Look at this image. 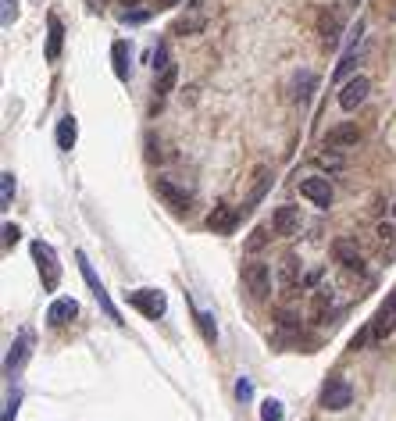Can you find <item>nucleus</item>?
Masks as SVG:
<instances>
[{
	"instance_id": "c85d7f7f",
	"label": "nucleus",
	"mask_w": 396,
	"mask_h": 421,
	"mask_svg": "<svg viewBox=\"0 0 396 421\" xmlns=\"http://www.w3.org/2000/svg\"><path fill=\"white\" fill-rule=\"evenodd\" d=\"M18 239H22V229L8 222V225H4V250H11V246H15Z\"/></svg>"
},
{
	"instance_id": "2f4dec72",
	"label": "nucleus",
	"mask_w": 396,
	"mask_h": 421,
	"mask_svg": "<svg viewBox=\"0 0 396 421\" xmlns=\"http://www.w3.org/2000/svg\"><path fill=\"white\" fill-rule=\"evenodd\" d=\"M18 403H22V393H11V396H8V410H4V421H15V414H18Z\"/></svg>"
},
{
	"instance_id": "ddd939ff",
	"label": "nucleus",
	"mask_w": 396,
	"mask_h": 421,
	"mask_svg": "<svg viewBox=\"0 0 396 421\" xmlns=\"http://www.w3.org/2000/svg\"><path fill=\"white\" fill-rule=\"evenodd\" d=\"M318 32H321L325 46H335V43H339V32H343V11H339V8H328V11H321Z\"/></svg>"
},
{
	"instance_id": "6ab92c4d",
	"label": "nucleus",
	"mask_w": 396,
	"mask_h": 421,
	"mask_svg": "<svg viewBox=\"0 0 396 421\" xmlns=\"http://www.w3.org/2000/svg\"><path fill=\"white\" fill-rule=\"evenodd\" d=\"M111 61H115V75L122 82H129V43L125 39H115V46H111Z\"/></svg>"
},
{
	"instance_id": "7ed1b4c3",
	"label": "nucleus",
	"mask_w": 396,
	"mask_h": 421,
	"mask_svg": "<svg viewBox=\"0 0 396 421\" xmlns=\"http://www.w3.org/2000/svg\"><path fill=\"white\" fill-rule=\"evenodd\" d=\"M125 300H129V307H136L143 314V318H161L168 310V300H164L161 289H132V293H125Z\"/></svg>"
},
{
	"instance_id": "c9c22d12",
	"label": "nucleus",
	"mask_w": 396,
	"mask_h": 421,
	"mask_svg": "<svg viewBox=\"0 0 396 421\" xmlns=\"http://www.w3.org/2000/svg\"><path fill=\"white\" fill-rule=\"evenodd\" d=\"M392 215H396V207H392Z\"/></svg>"
},
{
	"instance_id": "4468645a",
	"label": "nucleus",
	"mask_w": 396,
	"mask_h": 421,
	"mask_svg": "<svg viewBox=\"0 0 396 421\" xmlns=\"http://www.w3.org/2000/svg\"><path fill=\"white\" fill-rule=\"evenodd\" d=\"M271 229H275V236H297L300 232V210L297 207H278L275 210V218H271Z\"/></svg>"
},
{
	"instance_id": "f03ea898",
	"label": "nucleus",
	"mask_w": 396,
	"mask_h": 421,
	"mask_svg": "<svg viewBox=\"0 0 396 421\" xmlns=\"http://www.w3.org/2000/svg\"><path fill=\"white\" fill-rule=\"evenodd\" d=\"M75 260H79V272H82V279H86L89 293H93V296H97V303L104 307V314H107V318H111V322H122V314H118V307H115V303H111V296H107L104 282L97 279V272H93V265H89V260H86V253H82V250L75 253Z\"/></svg>"
},
{
	"instance_id": "1a4fd4ad",
	"label": "nucleus",
	"mask_w": 396,
	"mask_h": 421,
	"mask_svg": "<svg viewBox=\"0 0 396 421\" xmlns=\"http://www.w3.org/2000/svg\"><path fill=\"white\" fill-rule=\"evenodd\" d=\"M29 350H32V332H29V329H22V332H18V339L11 343V353H8V360H4V372H8V379H11L15 372H22V364L29 360Z\"/></svg>"
},
{
	"instance_id": "cd10ccee",
	"label": "nucleus",
	"mask_w": 396,
	"mask_h": 421,
	"mask_svg": "<svg viewBox=\"0 0 396 421\" xmlns=\"http://www.w3.org/2000/svg\"><path fill=\"white\" fill-rule=\"evenodd\" d=\"M264 243H268V229H254V232H250V239H247V250L254 253V250H261Z\"/></svg>"
},
{
	"instance_id": "f8f14e48",
	"label": "nucleus",
	"mask_w": 396,
	"mask_h": 421,
	"mask_svg": "<svg viewBox=\"0 0 396 421\" xmlns=\"http://www.w3.org/2000/svg\"><path fill=\"white\" fill-rule=\"evenodd\" d=\"M79 314V303L72 300V296H61V300H54L50 307H47V325H54V329H61V325H68L72 318Z\"/></svg>"
},
{
	"instance_id": "c756f323",
	"label": "nucleus",
	"mask_w": 396,
	"mask_h": 421,
	"mask_svg": "<svg viewBox=\"0 0 396 421\" xmlns=\"http://www.w3.org/2000/svg\"><path fill=\"white\" fill-rule=\"evenodd\" d=\"M4 4V25H11L18 18V0H0Z\"/></svg>"
},
{
	"instance_id": "423d86ee",
	"label": "nucleus",
	"mask_w": 396,
	"mask_h": 421,
	"mask_svg": "<svg viewBox=\"0 0 396 421\" xmlns=\"http://www.w3.org/2000/svg\"><path fill=\"white\" fill-rule=\"evenodd\" d=\"M396 329V293H389V300L378 307V314L371 318V339L375 343H385Z\"/></svg>"
},
{
	"instance_id": "39448f33",
	"label": "nucleus",
	"mask_w": 396,
	"mask_h": 421,
	"mask_svg": "<svg viewBox=\"0 0 396 421\" xmlns=\"http://www.w3.org/2000/svg\"><path fill=\"white\" fill-rule=\"evenodd\" d=\"M243 286L261 300L271 293V268L264 265V260H250V265H243Z\"/></svg>"
},
{
	"instance_id": "a878e982",
	"label": "nucleus",
	"mask_w": 396,
	"mask_h": 421,
	"mask_svg": "<svg viewBox=\"0 0 396 421\" xmlns=\"http://www.w3.org/2000/svg\"><path fill=\"white\" fill-rule=\"evenodd\" d=\"M261 421H282V403L278 400H264L261 403Z\"/></svg>"
},
{
	"instance_id": "9d476101",
	"label": "nucleus",
	"mask_w": 396,
	"mask_h": 421,
	"mask_svg": "<svg viewBox=\"0 0 396 421\" xmlns=\"http://www.w3.org/2000/svg\"><path fill=\"white\" fill-rule=\"evenodd\" d=\"M154 193L172 207V210H190V193L186 189H179L172 179H154Z\"/></svg>"
},
{
	"instance_id": "f257e3e1",
	"label": "nucleus",
	"mask_w": 396,
	"mask_h": 421,
	"mask_svg": "<svg viewBox=\"0 0 396 421\" xmlns=\"http://www.w3.org/2000/svg\"><path fill=\"white\" fill-rule=\"evenodd\" d=\"M32 260H36V268H39L43 289L54 293V289L61 286V265H58V253H54V246L43 243V239H32Z\"/></svg>"
},
{
	"instance_id": "dca6fc26",
	"label": "nucleus",
	"mask_w": 396,
	"mask_h": 421,
	"mask_svg": "<svg viewBox=\"0 0 396 421\" xmlns=\"http://www.w3.org/2000/svg\"><path fill=\"white\" fill-rule=\"evenodd\" d=\"M236 218H240L236 207H214L211 215H207V229H214V232H233V229H236Z\"/></svg>"
},
{
	"instance_id": "6e6552de",
	"label": "nucleus",
	"mask_w": 396,
	"mask_h": 421,
	"mask_svg": "<svg viewBox=\"0 0 396 421\" xmlns=\"http://www.w3.org/2000/svg\"><path fill=\"white\" fill-rule=\"evenodd\" d=\"M300 196H307L314 207H321V210H328L332 207V200H335V193H332V186H328V179H304L300 182Z\"/></svg>"
},
{
	"instance_id": "412c9836",
	"label": "nucleus",
	"mask_w": 396,
	"mask_h": 421,
	"mask_svg": "<svg viewBox=\"0 0 396 421\" xmlns=\"http://www.w3.org/2000/svg\"><path fill=\"white\" fill-rule=\"evenodd\" d=\"M257 175H261V182L254 186V193H250V200L243 203V215H250V210H254V203H261V196H264V189L271 186V172H268V168H261Z\"/></svg>"
},
{
	"instance_id": "b1692460",
	"label": "nucleus",
	"mask_w": 396,
	"mask_h": 421,
	"mask_svg": "<svg viewBox=\"0 0 396 421\" xmlns=\"http://www.w3.org/2000/svg\"><path fill=\"white\" fill-rule=\"evenodd\" d=\"M354 61H357V46H350L347 54H343V61H339V68H335V82H339V79H347V75L354 72Z\"/></svg>"
},
{
	"instance_id": "9b49d317",
	"label": "nucleus",
	"mask_w": 396,
	"mask_h": 421,
	"mask_svg": "<svg viewBox=\"0 0 396 421\" xmlns=\"http://www.w3.org/2000/svg\"><path fill=\"white\" fill-rule=\"evenodd\" d=\"M357 139H361V129H357L354 122H343V125H335V129L325 132V150H347V146H354Z\"/></svg>"
},
{
	"instance_id": "473e14b6",
	"label": "nucleus",
	"mask_w": 396,
	"mask_h": 421,
	"mask_svg": "<svg viewBox=\"0 0 396 421\" xmlns=\"http://www.w3.org/2000/svg\"><path fill=\"white\" fill-rule=\"evenodd\" d=\"M147 18H150V11H129V15H122V22H129V25H140Z\"/></svg>"
},
{
	"instance_id": "5701e85b",
	"label": "nucleus",
	"mask_w": 396,
	"mask_h": 421,
	"mask_svg": "<svg viewBox=\"0 0 396 421\" xmlns=\"http://www.w3.org/2000/svg\"><path fill=\"white\" fill-rule=\"evenodd\" d=\"M193 314H197V322H200V332H204V339H207V343H214V339H218L214 314H207V310H193Z\"/></svg>"
},
{
	"instance_id": "a211bd4d",
	"label": "nucleus",
	"mask_w": 396,
	"mask_h": 421,
	"mask_svg": "<svg viewBox=\"0 0 396 421\" xmlns=\"http://www.w3.org/2000/svg\"><path fill=\"white\" fill-rule=\"evenodd\" d=\"M75 139H79V122H75L72 115H65V118L58 122V146L68 153V150L75 146Z\"/></svg>"
},
{
	"instance_id": "7c9ffc66",
	"label": "nucleus",
	"mask_w": 396,
	"mask_h": 421,
	"mask_svg": "<svg viewBox=\"0 0 396 421\" xmlns=\"http://www.w3.org/2000/svg\"><path fill=\"white\" fill-rule=\"evenodd\" d=\"M236 396L247 403V400L254 396V382H250V379H240V382H236Z\"/></svg>"
},
{
	"instance_id": "2eb2a0df",
	"label": "nucleus",
	"mask_w": 396,
	"mask_h": 421,
	"mask_svg": "<svg viewBox=\"0 0 396 421\" xmlns=\"http://www.w3.org/2000/svg\"><path fill=\"white\" fill-rule=\"evenodd\" d=\"M61 43H65V25H61L58 15H50V22H47V61L61 58Z\"/></svg>"
},
{
	"instance_id": "f704fd0d",
	"label": "nucleus",
	"mask_w": 396,
	"mask_h": 421,
	"mask_svg": "<svg viewBox=\"0 0 396 421\" xmlns=\"http://www.w3.org/2000/svg\"><path fill=\"white\" fill-rule=\"evenodd\" d=\"M350 4H357V0H350Z\"/></svg>"
},
{
	"instance_id": "f3484780",
	"label": "nucleus",
	"mask_w": 396,
	"mask_h": 421,
	"mask_svg": "<svg viewBox=\"0 0 396 421\" xmlns=\"http://www.w3.org/2000/svg\"><path fill=\"white\" fill-rule=\"evenodd\" d=\"M332 257L339 260V265H347V268H361V265H364L361 250H357L350 239H335V243H332Z\"/></svg>"
},
{
	"instance_id": "4be33fe9",
	"label": "nucleus",
	"mask_w": 396,
	"mask_h": 421,
	"mask_svg": "<svg viewBox=\"0 0 396 421\" xmlns=\"http://www.w3.org/2000/svg\"><path fill=\"white\" fill-rule=\"evenodd\" d=\"M11 196H15V175L4 172V175H0V210L11 207Z\"/></svg>"
},
{
	"instance_id": "72a5a7b5",
	"label": "nucleus",
	"mask_w": 396,
	"mask_h": 421,
	"mask_svg": "<svg viewBox=\"0 0 396 421\" xmlns=\"http://www.w3.org/2000/svg\"><path fill=\"white\" fill-rule=\"evenodd\" d=\"M161 4H164V8H175V4H179V0H161Z\"/></svg>"
},
{
	"instance_id": "bb28decb",
	"label": "nucleus",
	"mask_w": 396,
	"mask_h": 421,
	"mask_svg": "<svg viewBox=\"0 0 396 421\" xmlns=\"http://www.w3.org/2000/svg\"><path fill=\"white\" fill-rule=\"evenodd\" d=\"M297 279V257H286L282 260V286H293Z\"/></svg>"
},
{
	"instance_id": "0eeeda50",
	"label": "nucleus",
	"mask_w": 396,
	"mask_h": 421,
	"mask_svg": "<svg viewBox=\"0 0 396 421\" xmlns=\"http://www.w3.org/2000/svg\"><path fill=\"white\" fill-rule=\"evenodd\" d=\"M368 93H371V82L364 75H354L350 82H343V89H339V108H343V111H357L361 103L368 100Z\"/></svg>"
},
{
	"instance_id": "aec40b11",
	"label": "nucleus",
	"mask_w": 396,
	"mask_h": 421,
	"mask_svg": "<svg viewBox=\"0 0 396 421\" xmlns=\"http://www.w3.org/2000/svg\"><path fill=\"white\" fill-rule=\"evenodd\" d=\"M314 86H318V75L304 68V72L293 79V100H307V96L314 93Z\"/></svg>"
},
{
	"instance_id": "393cba45",
	"label": "nucleus",
	"mask_w": 396,
	"mask_h": 421,
	"mask_svg": "<svg viewBox=\"0 0 396 421\" xmlns=\"http://www.w3.org/2000/svg\"><path fill=\"white\" fill-rule=\"evenodd\" d=\"M172 86H175V65H168V68L161 72V79H157V89H154V93H157V96H164Z\"/></svg>"
},
{
	"instance_id": "20e7f679",
	"label": "nucleus",
	"mask_w": 396,
	"mask_h": 421,
	"mask_svg": "<svg viewBox=\"0 0 396 421\" xmlns=\"http://www.w3.org/2000/svg\"><path fill=\"white\" fill-rule=\"evenodd\" d=\"M354 403V389L347 379H328L325 389H321V407L325 410H347Z\"/></svg>"
}]
</instances>
